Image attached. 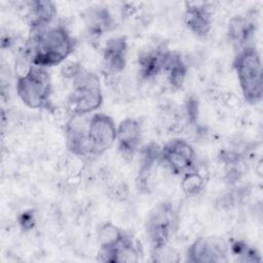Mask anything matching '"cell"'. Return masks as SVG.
Here are the masks:
<instances>
[{"label":"cell","mask_w":263,"mask_h":263,"mask_svg":"<svg viewBox=\"0 0 263 263\" xmlns=\"http://www.w3.org/2000/svg\"><path fill=\"white\" fill-rule=\"evenodd\" d=\"M228 245L219 236H203L195 239L186 252V260L192 263L228 262Z\"/></svg>","instance_id":"cell-8"},{"label":"cell","mask_w":263,"mask_h":263,"mask_svg":"<svg viewBox=\"0 0 263 263\" xmlns=\"http://www.w3.org/2000/svg\"><path fill=\"white\" fill-rule=\"evenodd\" d=\"M83 21L89 35L100 37L110 31L114 20L105 7H89L83 12Z\"/></svg>","instance_id":"cell-13"},{"label":"cell","mask_w":263,"mask_h":263,"mask_svg":"<svg viewBox=\"0 0 263 263\" xmlns=\"http://www.w3.org/2000/svg\"><path fill=\"white\" fill-rule=\"evenodd\" d=\"M127 42L125 37L110 38L103 49V66L110 74L120 73L126 65Z\"/></svg>","instance_id":"cell-11"},{"label":"cell","mask_w":263,"mask_h":263,"mask_svg":"<svg viewBox=\"0 0 263 263\" xmlns=\"http://www.w3.org/2000/svg\"><path fill=\"white\" fill-rule=\"evenodd\" d=\"M166 50V48L159 46L155 49L144 51L139 55V72L143 78L151 79L163 72Z\"/></svg>","instance_id":"cell-15"},{"label":"cell","mask_w":263,"mask_h":263,"mask_svg":"<svg viewBox=\"0 0 263 263\" xmlns=\"http://www.w3.org/2000/svg\"><path fill=\"white\" fill-rule=\"evenodd\" d=\"M233 68L245 100L251 105L261 102L263 93L262 64L257 48L248 45L238 49L233 60Z\"/></svg>","instance_id":"cell-4"},{"label":"cell","mask_w":263,"mask_h":263,"mask_svg":"<svg viewBox=\"0 0 263 263\" xmlns=\"http://www.w3.org/2000/svg\"><path fill=\"white\" fill-rule=\"evenodd\" d=\"M75 40L62 25L30 29L26 55L33 66L47 68L61 64L74 50Z\"/></svg>","instance_id":"cell-2"},{"label":"cell","mask_w":263,"mask_h":263,"mask_svg":"<svg viewBox=\"0 0 263 263\" xmlns=\"http://www.w3.org/2000/svg\"><path fill=\"white\" fill-rule=\"evenodd\" d=\"M63 76L71 81L66 109L70 116L89 114L103 103L99 77L78 63H70L62 69Z\"/></svg>","instance_id":"cell-3"},{"label":"cell","mask_w":263,"mask_h":263,"mask_svg":"<svg viewBox=\"0 0 263 263\" xmlns=\"http://www.w3.org/2000/svg\"><path fill=\"white\" fill-rule=\"evenodd\" d=\"M179 227V216L170 201H161L149 212L145 222V232L152 253L167 247Z\"/></svg>","instance_id":"cell-6"},{"label":"cell","mask_w":263,"mask_h":263,"mask_svg":"<svg viewBox=\"0 0 263 263\" xmlns=\"http://www.w3.org/2000/svg\"><path fill=\"white\" fill-rule=\"evenodd\" d=\"M181 187L187 195H196L203 189L204 179L198 172L191 170L183 175Z\"/></svg>","instance_id":"cell-19"},{"label":"cell","mask_w":263,"mask_h":263,"mask_svg":"<svg viewBox=\"0 0 263 263\" xmlns=\"http://www.w3.org/2000/svg\"><path fill=\"white\" fill-rule=\"evenodd\" d=\"M116 140L118 150L122 157L132 159L138 151L142 140V127L140 122L134 118L122 120L117 126Z\"/></svg>","instance_id":"cell-9"},{"label":"cell","mask_w":263,"mask_h":263,"mask_svg":"<svg viewBox=\"0 0 263 263\" xmlns=\"http://www.w3.org/2000/svg\"><path fill=\"white\" fill-rule=\"evenodd\" d=\"M160 161L175 175H184L193 170L195 151L183 139H173L160 148Z\"/></svg>","instance_id":"cell-7"},{"label":"cell","mask_w":263,"mask_h":263,"mask_svg":"<svg viewBox=\"0 0 263 263\" xmlns=\"http://www.w3.org/2000/svg\"><path fill=\"white\" fill-rule=\"evenodd\" d=\"M15 86L18 98L27 107L51 109V77L45 68L31 65L18 75Z\"/></svg>","instance_id":"cell-5"},{"label":"cell","mask_w":263,"mask_h":263,"mask_svg":"<svg viewBox=\"0 0 263 263\" xmlns=\"http://www.w3.org/2000/svg\"><path fill=\"white\" fill-rule=\"evenodd\" d=\"M18 224L24 231L32 230L36 224L35 211L28 210V211L23 212L18 217Z\"/></svg>","instance_id":"cell-21"},{"label":"cell","mask_w":263,"mask_h":263,"mask_svg":"<svg viewBox=\"0 0 263 263\" xmlns=\"http://www.w3.org/2000/svg\"><path fill=\"white\" fill-rule=\"evenodd\" d=\"M231 251L233 255L239 257V261L245 262H257L261 261L259 253L253 247H250L248 243L243 241H235L232 243Z\"/></svg>","instance_id":"cell-20"},{"label":"cell","mask_w":263,"mask_h":263,"mask_svg":"<svg viewBox=\"0 0 263 263\" xmlns=\"http://www.w3.org/2000/svg\"><path fill=\"white\" fill-rule=\"evenodd\" d=\"M184 23L194 35L204 37L212 29V12L204 3H186Z\"/></svg>","instance_id":"cell-10"},{"label":"cell","mask_w":263,"mask_h":263,"mask_svg":"<svg viewBox=\"0 0 263 263\" xmlns=\"http://www.w3.org/2000/svg\"><path fill=\"white\" fill-rule=\"evenodd\" d=\"M256 30V23L248 15H236L228 24L227 35L229 40L238 49L248 46Z\"/></svg>","instance_id":"cell-14"},{"label":"cell","mask_w":263,"mask_h":263,"mask_svg":"<svg viewBox=\"0 0 263 263\" xmlns=\"http://www.w3.org/2000/svg\"><path fill=\"white\" fill-rule=\"evenodd\" d=\"M198 114V102L195 99H189L186 103V115L189 121H195Z\"/></svg>","instance_id":"cell-22"},{"label":"cell","mask_w":263,"mask_h":263,"mask_svg":"<svg viewBox=\"0 0 263 263\" xmlns=\"http://www.w3.org/2000/svg\"><path fill=\"white\" fill-rule=\"evenodd\" d=\"M140 251L133 237L126 233L125 236L114 247L100 249L98 260L102 262H137Z\"/></svg>","instance_id":"cell-12"},{"label":"cell","mask_w":263,"mask_h":263,"mask_svg":"<svg viewBox=\"0 0 263 263\" xmlns=\"http://www.w3.org/2000/svg\"><path fill=\"white\" fill-rule=\"evenodd\" d=\"M30 29L43 28L51 25L57 15V6L51 1L37 0L28 2Z\"/></svg>","instance_id":"cell-16"},{"label":"cell","mask_w":263,"mask_h":263,"mask_svg":"<svg viewBox=\"0 0 263 263\" xmlns=\"http://www.w3.org/2000/svg\"><path fill=\"white\" fill-rule=\"evenodd\" d=\"M126 232L111 222H106L99 227L98 241L100 249H109L117 245L124 236Z\"/></svg>","instance_id":"cell-18"},{"label":"cell","mask_w":263,"mask_h":263,"mask_svg":"<svg viewBox=\"0 0 263 263\" xmlns=\"http://www.w3.org/2000/svg\"><path fill=\"white\" fill-rule=\"evenodd\" d=\"M163 72L167 73V79L171 86L175 89H180L184 84L188 67L179 52L167 49L164 59Z\"/></svg>","instance_id":"cell-17"},{"label":"cell","mask_w":263,"mask_h":263,"mask_svg":"<svg viewBox=\"0 0 263 263\" xmlns=\"http://www.w3.org/2000/svg\"><path fill=\"white\" fill-rule=\"evenodd\" d=\"M116 133L114 120L107 114L70 116L66 123V144L78 157H97L112 147Z\"/></svg>","instance_id":"cell-1"}]
</instances>
